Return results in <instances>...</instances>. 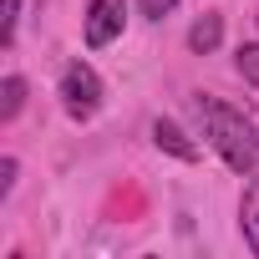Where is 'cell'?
<instances>
[{
    "label": "cell",
    "mask_w": 259,
    "mask_h": 259,
    "mask_svg": "<svg viewBox=\"0 0 259 259\" xmlns=\"http://www.w3.org/2000/svg\"><path fill=\"white\" fill-rule=\"evenodd\" d=\"M188 112H193V122L203 127L208 148L224 158V168H234V173H254V168H259V127H254L239 107H229V102L198 92V97L188 102Z\"/></svg>",
    "instance_id": "6da1fadb"
},
{
    "label": "cell",
    "mask_w": 259,
    "mask_h": 259,
    "mask_svg": "<svg viewBox=\"0 0 259 259\" xmlns=\"http://www.w3.org/2000/svg\"><path fill=\"white\" fill-rule=\"evenodd\" d=\"M219 41H224V16H219V11H203V16L188 26V46H193L198 56H208V51H219Z\"/></svg>",
    "instance_id": "5b68a950"
},
{
    "label": "cell",
    "mask_w": 259,
    "mask_h": 259,
    "mask_svg": "<svg viewBox=\"0 0 259 259\" xmlns=\"http://www.w3.org/2000/svg\"><path fill=\"white\" fill-rule=\"evenodd\" d=\"M16 26H21V0H6V31H0V46H16Z\"/></svg>",
    "instance_id": "9c48e42d"
},
{
    "label": "cell",
    "mask_w": 259,
    "mask_h": 259,
    "mask_svg": "<svg viewBox=\"0 0 259 259\" xmlns=\"http://www.w3.org/2000/svg\"><path fill=\"white\" fill-rule=\"evenodd\" d=\"M122 26H127V0H92L87 21H81V36H87L92 51H102L122 36Z\"/></svg>",
    "instance_id": "3957f363"
},
{
    "label": "cell",
    "mask_w": 259,
    "mask_h": 259,
    "mask_svg": "<svg viewBox=\"0 0 259 259\" xmlns=\"http://www.w3.org/2000/svg\"><path fill=\"white\" fill-rule=\"evenodd\" d=\"M0 92H6V102H0V122H16L21 117V107H26V76H6L0 81Z\"/></svg>",
    "instance_id": "52a82bcc"
},
{
    "label": "cell",
    "mask_w": 259,
    "mask_h": 259,
    "mask_svg": "<svg viewBox=\"0 0 259 259\" xmlns=\"http://www.w3.org/2000/svg\"><path fill=\"white\" fill-rule=\"evenodd\" d=\"M234 66H239V76L259 92V41H249V46H239L234 51Z\"/></svg>",
    "instance_id": "ba28073f"
},
{
    "label": "cell",
    "mask_w": 259,
    "mask_h": 259,
    "mask_svg": "<svg viewBox=\"0 0 259 259\" xmlns=\"http://www.w3.org/2000/svg\"><path fill=\"white\" fill-rule=\"evenodd\" d=\"M138 6H143V16H153V21H163L173 6H178V0H138Z\"/></svg>",
    "instance_id": "8fae6325"
},
{
    "label": "cell",
    "mask_w": 259,
    "mask_h": 259,
    "mask_svg": "<svg viewBox=\"0 0 259 259\" xmlns=\"http://www.w3.org/2000/svg\"><path fill=\"white\" fill-rule=\"evenodd\" d=\"M16 188V158H0V198H11Z\"/></svg>",
    "instance_id": "30bf717a"
},
{
    "label": "cell",
    "mask_w": 259,
    "mask_h": 259,
    "mask_svg": "<svg viewBox=\"0 0 259 259\" xmlns=\"http://www.w3.org/2000/svg\"><path fill=\"white\" fill-rule=\"evenodd\" d=\"M239 234H244V244L259 254V173L249 178V188H244V198H239Z\"/></svg>",
    "instance_id": "8992f818"
},
{
    "label": "cell",
    "mask_w": 259,
    "mask_h": 259,
    "mask_svg": "<svg viewBox=\"0 0 259 259\" xmlns=\"http://www.w3.org/2000/svg\"><path fill=\"white\" fill-rule=\"evenodd\" d=\"M153 143L163 148V153H173L178 163H198V143H188V133H183V127L178 122H153Z\"/></svg>",
    "instance_id": "277c9868"
},
{
    "label": "cell",
    "mask_w": 259,
    "mask_h": 259,
    "mask_svg": "<svg viewBox=\"0 0 259 259\" xmlns=\"http://www.w3.org/2000/svg\"><path fill=\"white\" fill-rule=\"evenodd\" d=\"M61 112L71 122H92L102 112V76L87 66V61H71L61 71Z\"/></svg>",
    "instance_id": "7a4b0ae2"
}]
</instances>
